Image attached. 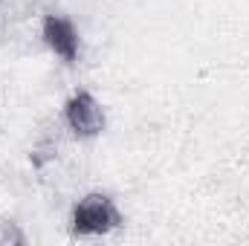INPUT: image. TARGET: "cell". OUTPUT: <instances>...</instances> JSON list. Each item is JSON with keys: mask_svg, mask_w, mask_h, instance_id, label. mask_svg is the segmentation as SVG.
<instances>
[{"mask_svg": "<svg viewBox=\"0 0 249 246\" xmlns=\"http://www.w3.org/2000/svg\"><path fill=\"white\" fill-rule=\"evenodd\" d=\"M124 223L119 203L105 191H90L72 203L70 229L75 238H105Z\"/></svg>", "mask_w": 249, "mask_h": 246, "instance_id": "obj_1", "label": "cell"}, {"mask_svg": "<svg viewBox=\"0 0 249 246\" xmlns=\"http://www.w3.org/2000/svg\"><path fill=\"white\" fill-rule=\"evenodd\" d=\"M61 116L75 139H96L107 127V113L90 90H72L64 102Z\"/></svg>", "mask_w": 249, "mask_h": 246, "instance_id": "obj_2", "label": "cell"}, {"mask_svg": "<svg viewBox=\"0 0 249 246\" xmlns=\"http://www.w3.org/2000/svg\"><path fill=\"white\" fill-rule=\"evenodd\" d=\"M41 38L58 61L75 64L81 58V35H78V26L67 15L47 12L41 18Z\"/></svg>", "mask_w": 249, "mask_h": 246, "instance_id": "obj_3", "label": "cell"}]
</instances>
